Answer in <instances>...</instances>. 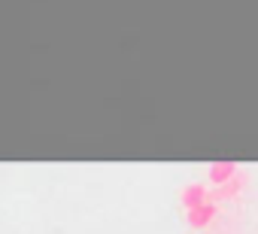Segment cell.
Here are the masks:
<instances>
[{
    "label": "cell",
    "instance_id": "cell-4",
    "mask_svg": "<svg viewBox=\"0 0 258 234\" xmlns=\"http://www.w3.org/2000/svg\"><path fill=\"white\" fill-rule=\"evenodd\" d=\"M243 186H246V177H243V173H237L234 180H228V183L216 186V192H213L210 198H216V201H231V198H237V195L243 192Z\"/></svg>",
    "mask_w": 258,
    "mask_h": 234
},
{
    "label": "cell",
    "instance_id": "cell-2",
    "mask_svg": "<svg viewBox=\"0 0 258 234\" xmlns=\"http://www.w3.org/2000/svg\"><path fill=\"white\" fill-rule=\"evenodd\" d=\"M179 201H182V207H185V210H191V207H198V204L210 201V189H207V186H201V183H188V186L179 192Z\"/></svg>",
    "mask_w": 258,
    "mask_h": 234
},
{
    "label": "cell",
    "instance_id": "cell-1",
    "mask_svg": "<svg viewBox=\"0 0 258 234\" xmlns=\"http://www.w3.org/2000/svg\"><path fill=\"white\" fill-rule=\"evenodd\" d=\"M216 204H213V198L210 201H204V204H198V207H191V210H185V219H188V225L191 228H207L213 219H216Z\"/></svg>",
    "mask_w": 258,
    "mask_h": 234
},
{
    "label": "cell",
    "instance_id": "cell-3",
    "mask_svg": "<svg viewBox=\"0 0 258 234\" xmlns=\"http://www.w3.org/2000/svg\"><path fill=\"white\" fill-rule=\"evenodd\" d=\"M240 170H237V164L234 161H216V164H210V170H207V180L213 183V186H222V183H228V180H234Z\"/></svg>",
    "mask_w": 258,
    "mask_h": 234
}]
</instances>
